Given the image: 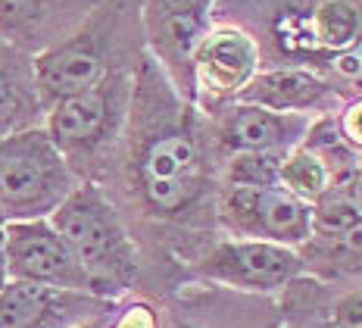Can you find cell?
<instances>
[{
	"instance_id": "obj_11",
	"label": "cell",
	"mask_w": 362,
	"mask_h": 328,
	"mask_svg": "<svg viewBox=\"0 0 362 328\" xmlns=\"http://www.w3.org/2000/svg\"><path fill=\"white\" fill-rule=\"evenodd\" d=\"M156 303L160 328H281L272 297L238 294L206 281H185Z\"/></svg>"
},
{
	"instance_id": "obj_22",
	"label": "cell",
	"mask_w": 362,
	"mask_h": 328,
	"mask_svg": "<svg viewBox=\"0 0 362 328\" xmlns=\"http://www.w3.org/2000/svg\"><path fill=\"white\" fill-rule=\"evenodd\" d=\"M75 328H160V303L144 294H128Z\"/></svg>"
},
{
	"instance_id": "obj_19",
	"label": "cell",
	"mask_w": 362,
	"mask_h": 328,
	"mask_svg": "<svg viewBox=\"0 0 362 328\" xmlns=\"http://www.w3.org/2000/svg\"><path fill=\"white\" fill-rule=\"evenodd\" d=\"M297 250L303 259V276L322 281L362 276V219L353 222L346 232L331 234V238L309 234Z\"/></svg>"
},
{
	"instance_id": "obj_21",
	"label": "cell",
	"mask_w": 362,
	"mask_h": 328,
	"mask_svg": "<svg viewBox=\"0 0 362 328\" xmlns=\"http://www.w3.org/2000/svg\"><path fill=\"white\" fill-rule=\"evenodd\" d=\"M284 154H262V150H240L218 163V185L244 188H272L278 185V166Z\"/></svg>"
},
{
	"instance_id": "obj_12",
	"label": "cell",
	"mask_w": 362,
	"mask_h": 328,
	"mask_svg": "<svg viewBox=\"0 0 362 328\" xmlns=\"http://www.w3.org/2000/svg\"><path fill=\"white\" fill-rule=\"evenodd\" d=\"M203 116H206V128L209 138H213L218 163L228 154H240V150L288 154L291 147H297L303 141L309 122L315 119V116H303V113H278L247 101L218 103Z\"/></svg>"
},
{
	"instance_id": "obj_4",
	"label": "cell",
	"mask_w": 362,
	"mask_h": 328,
	"mask_svg": "<svg viewBox=\"0 0 362 328\" xmlns=\"http://www.w3.org/2000/svg\"><path fill=\"white\" fill-rule=\"evenodd\" d=\"M50 222L69 241L88 278V291L107 300L138 294L144 259L119 207L97 181H78L72 194L50 213Z\"/></svg>"
},
{
	"instance_id": "obj_9",
	"label": "cell",
	"mask_w": 362,
	"mask_h": 328,
	"mask_svg": "<svg viewBox=\"0 0 362 328\" xmlns=\"http://www.w3.org/2000/svg\"><path fill=\"white\" fill-rule=\"evenodd\" d=\"M209 26L213 0H141L144 47L187 101H194L191 60Z\"/></svg>"
},
{
	"instance_id": "obj_20",
	"label": "cell",
	"mask_w": 362,
	"mask_h": 328,
	"mask_svg": "<svg viewBox=\"0 0 362 328\" xmlns=\"http://www.w3.org/2000/svg\"><path fill=\"white\" fill-rule=\"evenodd\" d=\"M278 185L284 191H291L293 197H300V200L315 203L331 188V175L325 169V163L319 159V154H313L306 144H297V147H291L281 157Z\"/></svg>"
},
{
	"instance_id": "obj_23",
	"label": "cell",
	"mask_w": 362,
	"mask_h": 328,
	"mask_svg": "<svg viewBox=\"0 0 362 328\" xmlns=\"http://www.w3.org/2000/svg\"><path fill=\"white\" fill-rule=\"evenodd\" d=\"M322 75L334 85V91L341 97L362 94V28H359V35L353 38L350 47H344L337 53V57L325 66Z\"/></svg>"
},
{
	"instance_id": "obj_26",
	"label": "cell",
	"mask_w": 362,
	"mask_h": 328,
	"mask_svg": "<svg viewBox=\"0 0 362 328\" xmlns=\"http://www.w3.org/2000/svg\"><path fill=\"white\" fill-rule=\"evenodd\" d=\"M353 191H356V197H359V203H362V159H359V172H356V179H353Z\"/></svg>"
},
{
	"instance_id": "obj_1",
	"label": "cell",
	"mask_w": 362,
	"mask_h": 328,
	"mask_svg": "<svg viewBox=\"0 0 362 328\" xmlns=\"http://www.w3.org/2000/svg\"><path fill=\"white\" fill-rule=\"evenodd\" d=\"M100 188L119 207L144 259V297L172 294L218 234V157L206 116L181 97L144 50L132 110Z\"/></svg>"
},
{
	"instance_id": "obj_8",
	"label": "cell",
	"mask_w": 362,
	"mask_h": 328,
	"mask_svg": "<svg viewBox=\"0 0 362 328\" xmlns=\"http://www.w3.org/2000/svg\"><path fill=\"white\" fill-rule=\"evenodd\" d=\"M313 207L281 185L244 188L218 185L216 197V225L228 238H259L300 247L309 238Z\"/></svg>"
},
{
	"instance_id": "obj_3",
	"label": "cell",
	"mask_w": 362,
	"mask_h": 328,
	"mask_svg": "<svg viewBox=\"0 0 362 328\" xmlns=\"http://www.w3.org/2000/svg\"><path fill=\"white\" fill-rule=\"evenodd\" d=\"M144 50L141 0H100L69 38L35 57L44 113L112 69H134Z\"/></svg>"
},
{
	"instance_id": "obj_24",
	"label": "cell",
	"mask_w": 362,
	"mask_h": 328,
	"mask_svg": "<svg viewBox=\"0 0 362 328\" xmlns=\"http://www.w3.org/2000/svg\"><path fill=\"white\" fill-rule=\"evenodd\" d=\"M334 125L341 138L350 144L356 154H362V94L344 97L341 106L334 110Z\"/></svg>"
},
{
	"instance_id": "obj_18",
	"label": "cell",
	"mask_w": 362,
	"mask_h": 328,
	"mask_svg": "<svg viewBox=\"0 0 362 328\" xmlns=\"http://www.w3.org/2000/svg\"><path fill=\"white\" fill-rule=\"evenodd\" d=\"M44 122L35 81V57L0 38V138Z\"/></svg>"
},
{
	"instance_id": "obj_14",
	"label": "cell",
	"mask_w": 362,
	"mask_h": 328,
	"mask_svg": "<svg viewBox=\"0 0 362 328\" xmlns=\"http://www.w3.org/2000/svg\"><path fill=\"white\" fill-rule=\"evenodd\" d=\"M110 303L90 291L10 278L0 288V328H75Z\"/></svg>"
},
{
	"instance_id": "obj_5",
	"label": "cell",
	"mask_w": 362,
	"mask_h": 328,
	"mask_svg": "<svg viewBox=\"0 0 362 328\" xmlns=\"http://www.w3.org/2000/svg\"><path fill=\"white\" fill-rule=\"evenodd\" d=\"M134 69H112L100 81L63 97L44 113L41 125L78 181L100 185L107 179L132 110Z\"/></svg>"
},
{
	"instance_id": "obj_17",
	"label": "cell",
	"mask_w": 362,
	"mask_h": 328,
	"mask_svg": "<svg viewBox=\"0 0 362 328\" xmlns=\"http://www.w3.org/2000/svg\"><path fill=\"white\" fill-rule=\"evenodd\" d=\"M238 101L259 103L278 113H303L325 116L341 106L344 97L322 72L306 66H266L250 79V85L238 94Z\"/></svg>"
},
{
	"instance_id": "obj_7",
	"label": "cell",
	"mask_w": 362,
	"mask_h": 328,
	"mask_svg": "<svg viewBox=\"0 0 362 328\" xmlns=\"http://www.w3.org/2000/svg\"><path fill=\"white\" fill-rule=\"evenodd\" d=\"M300 276H303V259L297 247L259 238H228V234H218L187 269V281H206L253 297H278Z\"/></svg>"
},
{
	"instance_id": "obj_25",
	"label": "cell",
	"mask_w": 362,
	"mask_h": 328,
	"mask_svg": "<svg viewBox=\"0 0 362 328\" xmlns=\"http://www.w3.org/2000/svg\"><path fill=\"white\" fill-rule=\"evenodd\" d=\"M10 281V276H6V254H4V222H0V288Z\"/></svg>"
},
{
	"instance_id": "obj_16",
	"label": "cell",
	"mask_w": 362,
	"mask_h": 328,
	"mask_svg": "<svg viewBox=\"0 0 362 328\" xmlns=\"http://www.w3.org/2000/svg\"><path fill=\"white\" fill-rule=\"evenodd\" d=\"M97 4L100 0H0V38L37 57L69 38Z\"/></svg>"
},
{
	"instance_id": "obj_10",
	"label": "cell",
	"mask_w": 362,
	"mask_h": 328,
	"mask_svg": "<svg viewBox=\"0 0 362 328\" xmlns=\"http://www.w3.org/2000/svg\"><path fill=\"white\" fill-rule=\"evenodd\" d=\"M259 69L262 60L253 38L240 26L213 19L191 60L194 103L206 113L218 103L238 101V94L250 85V79Z\"/></svg>"
},
{
	"instance_id": "obj_2",
	"label": "cell",
	"mask_w": 362,
	"mask_h": 328,
	"mask_svg": "<svg viewBox=\"0 0 362 328\" xmlns=\"http://www.w3.org/2000/svg\"><path fill=\"white\" fill-rule=\"evenodd\" d=\"M213 19L240 26L266 66H325L362 28V0H213Z\"/></svg>"
},
{
	"instance_id": "obj_13",
	"label": "cell",
	"mask_w": 362,
	"mask_h": 328,
	"mask_svg": "<svg viewBox=\"0 0 362 328\" xmlns=\"http://www.w3.org/2000/svg\"><path fill=\"white\" fill-rule=\"evenodd\" d=\"M4 254L10 278L88 291L85 269L50 219L4 222Z\"/></svg>"
},
{
	"instance_id": "obj_15",
	"label": "cell",
	"mask_w": 362,
	"mask_h": 328,
	"mask_svg": "<svg viewBox=\"0 0 362 328\" xmlns=\"http://www.w3.org/2000/svg\"><path fill=\"white\" fill-rule=\"evenodd\" d=\"M281 328H362V276L322 281L300 276L281 291Z\"/></svg>"
},
{
	"instance_id": "obj_6",
	"label": "cell",
	"mask_w": 362,
	"mask_h": 328,
	"mask_svg": "<svg viewBox=\"0 0 362 328\" xmlns=\"http://www.w3.org/2000/svg\"><path fill=\"white\" fill-rule=\"evenodd\" d=\"M75 185L78 179L44 125L0 138V222L50 219Z\"/></svg>"
}]
</instances>
